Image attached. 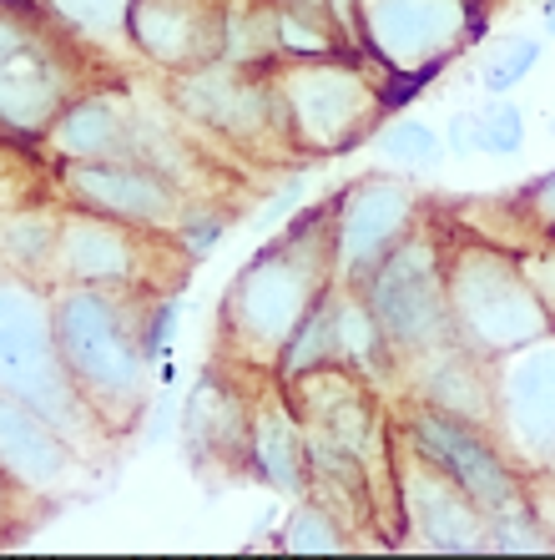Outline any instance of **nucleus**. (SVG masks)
Listing matches in <instances>:
<instances>
[{"instance_id":"1","label":"nucleus","mask_w":555,"mask_h":560,"mask_svg":"<svg viewBox=\"0 0 555 560\" xmlns=\"http://www.w3.org/2000/svg\"><path fill=\"white\" fill-rule=\"evenodd\" d=\"M338 283L334 268V197L293 212L278 233L233 273L218 303L222 359L258 378H278L288 339Z\"/></svg>"},{"instance_id":"2","label":"nucleus","mask_w":555,"mask_h":560,"mask_svg":"<svg viewBox=\"0 0 555 560\" xmlns=\"http://www.w3.org/2000/svg\"><path fill=\"white\" fill-rule=\"evenodd\" d=\"M177 318L172 293H137V288H56V343L61 359L86 394L102 424L131 434L152 409V364L167 349V328Z\"/></svg>"},{"instance_id":"3","label":"nucleus","mask_w":555,"mask_h":560,"mask_svg":"<svg viewBox=\"0 0 555 560\" xmlns=\"http://www.w3.org/2000/svg\"><path fill=\"white\" fill-rule=\"evenodd\" d=\"M0 389L41 409L86 459L112 444V430L86 405L56 343V288L15 273L5 262H0Z\"/></svg>"},{"instance_id":"4","label":"nucleus","mask_w":555,"mask_h":560,"mask_svg":"<svg viewBox=\"0 0 555 560\" xmlns=\"http://www.w3.org/2000/svg\"><path fill=\"white\" fill-rule=\"evenodd\" d=\"M450 237V228H444ZM444 283H450V313L460 343H470L485 359L525 349V343L555 334V313L530 283L520 253L479 237H450L444 253Z\"/></svg>"},{"instance_id":"5","label":"nucleus","mask_w":555,"mask_h":560,"mask_svg":"<svg viewBox=\"0 0 555 560\" xmlns=\"http://www.w3.org/2000/svg\"><path fill=\"white\" fill-rule=\"evenodd\" d=\"M273 92L284 102L288 137L303 162H328L354 152L384 127V77H374L363 56H323V61H278Z\"/></svg>"},{"instance_id":"6","label":"nucleus","mask_w":555,"mask_h":560,"mask_svg":"<svg viewBox=\"0 0 555 560\" xmlns=\"http://www.w3.org/2000/svg\"><path fill=\"white\" fill-rule=\"evenodd\" d=\"M193 253L177 233H152L137 222H117L86 208H61L56 228L51 288H137V293H177L187 283Z\"/></svg>"},{"instance_id":"7","label":"nucleus","mask_w":555,"mask_h":560,"mask_svg":"<svg viewBox=\"0 0 555 560\" xmlns=\"http://www.w3.org/2000/svg\"><path fill=\"white\" fill-rule=\"evenodd\" d=\"M444 253H450V237H444V222L429 208L425 228L404 237L400 248L374 268V278L359 288L400 364L460 339L450 313V283H444Z\"/></svg>"},{"instance_id":"8","label":"nucleus","mask_w":555,"mask_h":560,"mask_svg":"<svg viewBox=\"0 0 555 560\" xmlns=\"http://www.w3.org/2000/svg\"><path fill=\"white\" fill-rule=\"evenodd\" d=\"M167 96L193 127L222 137L238 152H253L263 162L298 156L293 137H288L284 102L273 92V71H253V66L218 56V61L167 77Z\"/></svg>"},{"instance_id":"9","label":"nucleus","mask_w":555,"mask_h":560,"mask_svg":"<svg viewBox=\"0 0 555 560\" xmlns=\"http://www.w3.org/2000/svg\"><path fill=\"white\" fill-rule=\"evenodd\" d=\"M429 202L409 177L394 172H363L334 192V268L338 283L363 288L374 268L400 248L409 233L429 222Z\"/></svg>"},{"instance_id":"10","label":"nucleus","mask_w":555,"mask_h":560,"mask_svg":"<svg viewBox=\"0 0 555 560\" xmlns=\"http://www.w3.org/2000/svg\"><path fill=\"white\" fill-rule=\"evenodd\" d=\"M400 430L409 434L429 459H435L444 475L470 490L485 515H505V510L530 505V475L510 450L500 444V434L485 430V424H470L460 415H444L435 405H419V399H404V419Z\"/></svg>"},{"instance_id":"11","label":"nucleus","mask_w":555,"mask_h":560,"mask_svg":"<svg viewBox=\"0 0 555 560\" xmlns=\"http://www.w3.org/2000/svg\"><path fill=\"white\" fill-rule=\"evenodd\" d=\"M61 208H86L152 233H177L187 218V192L177 172L152 156H102V162H56Z\"/></svg>"},{"instance_id":"12","label":"nucleus","mask_w":555,"mask_h":560,"mask_svg":"<svg viewBox=\"0 0 555 560\" xmlns=\"http://www.w3.org/2000/svg\"><path fill=\"white\" fill-rule=\"evenodd\" d=\"M394 500H400L404 535H414L425 550H439V556L490 550V515L404 430H394Z\"/></svg>"},{"instance_id":"13","label":"nucleus","mask_w":555,"mask_h":560,"mask_svg":"<svg viewBox=\"0 0 555 560\" xmlns=\"http://www.w3.org/2000/svg\"><path fill=\"white\" fill-rule=\"evenodd\" d=\"M475 26V0H359L363 51L384 71H439Z\"/></svg>"},{"instance_id":"14","label":"nucleus","mask_w":555,"mask_h":560,"mask_svg":"<svg viewBox=\"0 0 555 560\" xmlns=\"http://www.w3.org/2000/svg\"><path fill=\"white\" fill-rule=\"evenodd\" d=\"M238 364L222 359V369H203V378L193 384L187 405L177 415V440L187 450V465L212 485L253 480V399L258 389L238 384Z\"/></svg>"},{"instance_id":"15","label":"nucleus","mask_w":555,"mask_h":560,"mask_svg":"<svg viewBox=\"0 0 555 560\" xmlns=\"http://www.w3.org/2000/svg\"><path fill=\"white\" fill-rule=\"evenodd\" d=\"M495 434L520 465H555V334L495 359Z\"/></svg>"},{"instance_id":"16","label":"nucleus","mask_w":555,"mask_h":560,"mask_svg":"<svg viewBox=\"0 0 555 560\" xmlns=\"http://www.w3.org/2000/svg\"><path fill=\"white\" fill-rule=\"evenodd\" d=\"M86 81H81L77 56H66V40L46 26L26 51L0 71V137L26 147L46 142L51 121L61 117V106Z\"/></svg>"},{"instance_id":"17","label":"nucleus","mask_w":555,"mask_h":560,"mask_svg":"<svg viewBox=\"0 0 555 560\" xmlns=\"http://www.w3.org/2000/svg\"><path fill=\"white\" fill-rule=\"evenodd\" d=\"M222 5L228 0H127V46L162 77L218 61Z\"/></svg>"},{"instance_id":"18","label":"nucleus","mask_w":555,"mask_h":560,"mask_svg":"<svg viewBox=\"0 0 555 560\" xmlns=\"http://www.w3.org/2000/svg\"><path fill=\"white\" fill-rule=\"evenodd\" d=\"M81 459L86 455L41 409H31L26 399L0 389V469L11 475V485L21 495H36V500L61 495L66 485L77 480Z\"/></svg>"},{"instance_id":"19","label":"nucleus","mask_w":555,"mask_h":560,"mask_svg":"<svg viewBox=\"0 0 555 560\" xmlns=\"http://www.w3.org/2000/svg\"><path fill=\"white\" fill-rule=\"evenodd\" d=\"M404 378V399H419V405H435L444 415H460L470 424H485L495 430V415H500V394H495V359L475 353L470 343H444V349H429L409 364H400Z\"/></svg>"},{"instance_id":"20","label":"nucleus","mask_w":555,"mask_h":560,"mask_svg":"<svg viewBox=\"0 0 555 560\" xmlns=\"http://www.w3.org/2000/svg\"><path fill=\"white\" fill-rule=\"evenodd\" d=\"M56 162H102V156H142L137 106L117 86H81L51 121L46 142Z\"/></svg>"},{"instance_id":"21","label":"nucleus","mask_w":555,"mask_h":560,"mask_svg":"<svg viewBox=\"0 0 555 560\" xmlns=\"http://www.w3.org/2000/svg\"><path fill=\"white\" fill-rule=\"evenodd\" d=\"M247 459H253V480H263L273 495H284V500L313 495L309 424L288 405L278 378L258 384V399H253V450H247Z\"/></svg>"},{"instance_id":"22","label":"nucleus","mask_w":555,"mask_h":560,"mask_svg":"<svg viewBox=\"0 0 555 560\" xmlns=\"http://www.w3.org/2000/svg\"><path fill=\"white\" fill-rule=\"evenodd\" d=\"M273 21H278V61L363 56V40L323 0H273Z\"/></svg>"},{"instance_id":"23","label":"nucleus","mask_w":555,"mask_h":560,"mask_svg":"<svg viewBox=\"0 0 555 560\" xmlns=\"http://www.w3.org/2000/svg\"><path fill=\"white\" fill-rule=\"evenodd\" d=\"M444 147L454 156H516L525 147V117H520V106L510 96H485L479 106L460 112L444 131Z\"/></svg>"},{"instance_id":"24","label":"nucleus","mask_w":555,"mask_h":560,"mask_svg":"<svg viewBox=\"0 0 555 560\" xmlns=\"http://www.w3.org/2000/svg\"><path fill=\"white\" fill-rule=\"evenodd\" d=\"M222 61L273 71L278 66V21L273 0H228L222 5Z\"/></svg>"},{"instance_id":"25","label":"nucleus","mask_w":555,"mask_h":560,"mask_svg":"<svg viewBox=\"0 0 555 560\" xmlns=\"http://www.w3.org/2000/svg\"><path fill=\"white\" fill-rule=\"evenodd\" d=\"M56 228L61 212L21 208L0 218V262L15 273H31L41 283H51V258H56Z\"/></svg>"},{"instance_id":"26","label":"nucleus","mask_w":555,"mask_h":560,"mask_svg":"<svg viewBox=\"0 0 555 560\" xmlns=\"http://www.w3.org/2000/svg\"><path fill=\"white\" fill-rule=\"evenodd\" d=\"M319 364H344V349H338V318H334V288L323 293V303L298 324L293 339H288L284 359H278V378L303 374V369H319Z\"/></svg>"},{"instance_id":"27","label":"nucleus","mask_w":555,"mask_h":560,"mask_svg":"<svg viewBox=\"0 0 555 560\" xmlns=\"http://www.w3.org/2000/svg\"><path fill=\"white\" fill-rule=\"evenodd\" d=\"M278 540H284V550H293V556H344V550L354 546L349 525L313 495H303L293 505V515L284 521V535H278Z\"/></svg>"},{"instance_id":"28","label":"nucleus","mask_w":555,"mask_h":560,"mask_svg":"<svg viewBox=\"0 0 555 560\" xmlns=\"http://www.w3.org/2000/svg\"><path fill=\"white\" fill-rule=\"evenodd\" d=\"M374 142H379V152H384L389 167H400V172L439 167V156L450 152V147H444V137H439L429 121H419V117H394V121H384V127L374 131Z\"/></svg>"},{"instance_id":"29","label":"nucleus","mask_w":555,"mask_h":560,"mask_svg":"<svg viewBox=\"0 0 555 560\" xmlns=\"http://www.w3.org/2000/svg\"><path fill=\"white\" fill-rule=\"evenodd\" d=\"M46 11L86 40H127V0H46Z\"/></svg>"},{"instance_id":"30","label":"nucleus","mask_w":555,"mask_h":560,"mask_svg":"<svg viewBox=\"0 0 555 560\" xmlns=\"http://www.w3.org/2000/svg\"><path fill=\"white\" fill-rule=\"evenodd\" d=\"M490 550L500 556H551L555 540L545 530V521L535 515V505L505 510V515H490Z\"/></svg>"},{"instance_id":"31","label":"nucleus","mask_w":555,"mask_h":560,"mask_svg":"<svg viewBox=\"0 0 555 560\" xmlns=\"http://www.w3.org/2000/svg\"><path fill=\"white\" fill-rule=\"evenodd\" d=\"M535 66H541V40L535 36H505L500 46L490 51L485 71H479V86L495 92V96H505V92H516Z\"/></svg>"},{"instance_id":"32","label":"nucleus","mask_w":555,"mask_h":560,"mask_svg":"<svg viewBox=\"0 0 555 560\" xmlns=\"http://www.w3.org/2000/svg\"><path fill=\"white\" fill-rule=\"evenodd\" d=\"M46 26H51V11H26V5L0 0V71H5V66H11L21 51H26V46Z\"/></svg>"},{"instance_id":"33","label":"nucleus","mask_w":555,"mask_h":560,"mask_svg":"<svg viewBox=\"0 0 555 560\" xmlns=\"http://www.w3.org/2000/svg\"><path fill=\"white\" fill-rule=\"evenodd\" d=\"M510 197L520 202V212H525L530 228H535L545 243H555V172H545V177H530V183L516 187Z\"/></svg>"},{"instance_id":"34","label":"nucleus","mask_w":555,"mask_h":560,"mask_svg":"<svg viewBox=\"0 0 555 560\" xmlns=\"http://www.w3.org/2000/svg\"><path fill=\"white\" fill-rule=\"evenodd\" d=\"M238 218H228V212H193L187 208V218H182V228H177V237H182V248L193 253V262L197 258H207V253L218 248L222 237H228V228H233Z\"/></svg>"},{"instance_id":"35","label":"nucleus","mask_w":555,"mask_h":560,"mask_svg":"<svg viewBox=\"0 0 555 560\" xmlns=\"http://www.w3.org/2000/svg\"><path fill=\"white\" fill-rule=\"evenodd\" d=\"M15 500H21V490L11 485V475L0 469V546L11 540V530H15Z\"/></svg>"},{"instance_id":"36","label":"nucleus","mask_w":555,"mask_h":560,"mask_svg":"<svg viewBox=\"0 0 555 560\" xmlns=\"http://www.w3.org/2000/svg\"><path fill=\"white\" fill-rule=\"evenodd\" d=\"M530 505H535V515L545 521V530L555 540V480L551 475H545V485H530Z\"/></svg>"},{"instance_id":"37","label":"nucleus","mask_w":555,"mask_h":560,"mask_svg":"<svg viewBox=\"0 0 555 560\" xmlns=\"http://www.w3.org/2000/svg\"><path fill=\"white\" fill-rule=\"evenodd\" d=\"M298 197H303V183H288L284 192H278V197H273V202H268V208H263V218H284V212L293 208Z\"/></svg>"},{"instance_id":"38","label":"nucleus","mask_w":555,"mask_h":560,"mask_svg":"<svg viewBox=\"0 0 555 560\" xmlns=\"http://www.w3.org/2000/svg\"><path fill=\"white\" fill-rule=\"evenodd\" d=\"M541 21H545V36H555V0H545V15H541Z\"/></svg>"},{"instance_id":"39","label":"nucleus","mask_w":555,"mask_h":560,"mask_svg":"<svg viewBox=\"0 0 555 560\" xmlns=\"http://www.w3.org/2000/svg\"><path fill=\"white\" fill-rule=\"evenodd\" d=\"M11 5H26V11H46V0H11Z\"/></svg>"}]
</instances>
